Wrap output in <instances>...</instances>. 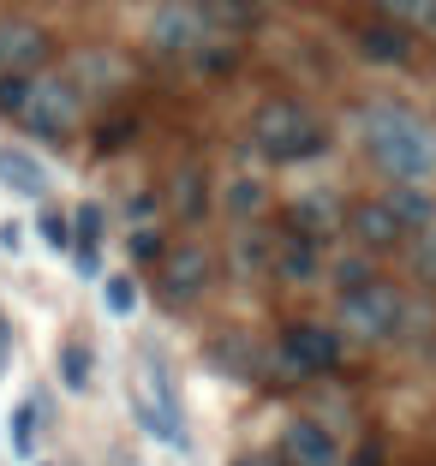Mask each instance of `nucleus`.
I'll return each mask as SVG.
<instances>
[{
    "mask_svg": "<svg viewBox=\"0 0 436 466\" xmlns=\"http://www.w3.org/2000/svg\"><path fill=\"white\" fill-rule=\"evenodd\" d=\"M389 25H412V30H436V0H382Z\"/></svg>",
    "mask_w": 436,
    "mask_h": 466,
    "instance_id": "22",
    "label": "nucleus"
},
{
    "mask_svg": "<svg viewBox=\"0 0 436 466\" xmlns=\"http://www.w3.org/2000/svg\"><path fill=\"white\" fill-rule=\"evenodd\" d=\"M48 36L30 18H0V72H42Z\"/></svg>",
    "mask_w": 436,
    "mask_h": 466,
    "instance_id": "11",
    "label": "nucleus"
},
{
    "mask_svg": "<svg viewBox=\"0 0 436 466\" xmlns=\"http://www.w3.org/2000/svg\"><path fill=\"white\" fill-rule=\"evenodd\" d=\"M365 156L377 162V174H389L395 186H431L436 179V126L424 114L401 108V102H377L359 120Z\"/></svg>",
    "mask_w": 436,
    "mask_h": 466,
    "instance_id": "1",
    "label": "nucleus"
},
{
    "mask_svg": "<svg viewBox=\"0 0 436 466\" xmlns=\"http://www.w3.org/2000/svg\"><path fill=\"white\" fill-rule=\"evenodd\" d=\"M275 263V239L263 228H239L233 233V269L239 275H263Z\"/></svg>",
    "mask_w": 436,
    "mask_h": 466,
    "instance_id": "14",
    "label": "nucleus"
},
{
    "mask_svg": "<svg viewBox=\"0 0 436 466\" xmlns=\"http://www.w3.org/2000/svg\"><path fill=\"white\" fill-rule=\"evenodd\" d=\"M0 365H6V323H0Z\"/></svg>",
    "mask_w": 436,
    "mask_h": 466,
    "instance_id": "30",
    "label": "nucleus"
},
{
    "mask_svg": "<svg viewBox=\"0 0 436 466\" xmlns=\"http://www.w3.org/2000/svg\"><path fill=\"white\" fill-rule=\"evenodd\" d=\"M353 228H359V239H365L370 251H377V246H395V239H401L395 216H389L382 204H359V209H353Z\"/></svg>",
    "mask_w": 436,
    "mask_h": 466,
    "instance_id": "16",
    "label": "nucleus"
},
{
    "mask_svg": "<svg viewBox=\"0 0 436 466\" xmlns=\"http://www.w3.org/2000/svg\"><path fill=\"white\" fill-rule=\"evenodd\" d=\"M72 78H78V84H90V90H120V84H126V66H120L114 55H78Z\"/></svg>",
    "mask_w": 436,
    "mask_h": 466,
    "instance_id": "17",
    "label": "nucleus"
},
{
    "mask_svg": "<svg viewBox=\"0 0 436 466\" xmlns=\"http://www.w3.org/2000/svg\"><path fill=\"white\" fill-rule=\"evenodd\" d=\"M48 186H55V174H48V162H42L36 150H25V144H0V192L18 198V204H42Z\"/></svg>",
    "mask_w": 436,
    "mask_h": 466,
    "instance_id": "9",
    "label": "nucleus"
},
{
    "mask_svg": "<svg viewBox=\"0 0 436 466\" xmlns=\"http://www.w3.org/2000/svg\"><path fill=\"white\" fill-rule=\"evenodd\" d=\"M60 383H66L72 395H84V389H90V347H84V341H66V347H60Z\"/></svg>",
    "mask_w": 436,
    "mask_h": 466,
    "instance_id": "21",
    "label": "nucleus"
},
{
    "mask_svg": "<svg viewBox=\"0 0 436 466\" xmlns=\"http://www.w3.org/2000/svg\"><path fill=\"white\" fill-rule=\"evenodd\" d=\"M0 108L18 114V126H30L36 137H72L84 102L55 72H0Z\"/></svg>",
    "mask_w": 436,
    "mask_h": 466,
    "instance_id": "2",
    "label": "nucleus"
},
{
    "mask_svg": "<svg viewBox=\"0 0 436 466\" xmlns=\"http://www.w3.org/2000/svg\"><path fill=\"white\" fill-rule=\"evenodd\" d=\"M382 209L395 216V228H401V233H419V228H431V221H436V198H431V186H395V192L382 198Z\"/></svg>",
    "mask_w": 436,
    "mask_h": 466,
    "instance_id": "13",
    "label": "nucleus"
},
{
    "mask_svg": "<svg viewBox=\"0 0 436 466\" xmlns=\"http://www.w3.org/2000/svg\"><path fill=\"white\" fill-rule=\"evenodd\" d=\"M102 204H78V216H72V263H78L84 275H102Z\"/></svg>",
    "mask_w": 436,
    "mask_h": 466,
    "instance_id": "12",
    "label": "nucleus"
},
{
    "mask_svg": "<svg viewBox=\"0 0 436 466\" xmlns=\"http://www.w3.org/2000/svg\"><path fill=\"white\" fill-rule=\"evenodd\" d=\"M102 311H108V317H132L137 311V281L126 269L102 275Z\"/></svg>",
    "mask_w": 436,
    "mask_h": 466,
    "instance_id": "20",
    "label": "nucleus"
},
{
    "mask_svg": "<svg viewBox=\"0 0 436 466\" xmlns=\"http://www.w3.org/2000/svg\"><path fill=\"white\" fill-rule=\"evenodd\" d=\"M204 288H209V251H198V246H174L162 258V269H156V293L167 305L204 299Z\"/></svg>",
    "mask_w": 436,
    "mask_h": 466,
    "instance_id": "8",
    "label": "nucleus"
},
{
    "mask_svg": "<svg viewBox=\"0 0 436 466\" xmlns=\"http://www.w3.org/2000/svg\"><path fill=\"white\" fill-rule=\"evenodd\" d=\"M412 275L436 288V221H431V228H419V239H412Z\"/></svg>",
    "mask_w": 436,
    "mask_h": 466,
    "instance_id": "25",
    "label": "nucleus"
},
{
    "mask_svg": "<svg viewBox=\"0 0 436 466\" xmlns=\"http://www.w3.org/2000/svg\"><path fill=\"white\" fill-rule=\"evenodd\" d=\"M365 281H377V275H370V263H365V258H341V263H335V288H341V293L365 288Z\"/></svg>",
    "mask_w": 436,
    "mask_h": 466,
    "instance_id": "27",
    "label": "nucleus"
},
{
    "mask_svg": "<svg viewBox=\"0 0 436 466\" xmlns=\"http://www.w3.org/2000/svg\"><path fill=\"white\" fill-rule=\"evenodd\" d=\"M228 0H162L144 25L156 55H186V60H209L216 55V30L228 18H216Z\"/></svg>",
    "mask_w": 436,
    "mask_h": 466,
    "instance_id": "5",
    "label": "nucleus"
},
{
    "mask_svg": "<svg viewBox=\"0 0 436 466\" xmlns=\"http://www.w3.org/2000/svg\"><path fill=\"white\" fill-rule=\"evenodd\" d=\"M365 55H377V60H407V36H401L395 25H382V30H365Z\"/></svg>",
    "mask_w": 436,
    "mask_h": 466,
    "instance_id": "24",
    "label": "nucleus"
},
{
    "mask_svg": "<svg viewBox=\"0 0 436 466\" xmlns=\"http://www.w3.org/2000/svg\"><path fill=\"white\" fill-rule=\"evenodd\" d=\"M323 144H329V132L305 102H269V108H258V120H251V150L275 167L311 162V156H323Z\"/></svg>",
    "mask_w": 436,
    "mask_h": 466,
    "instance_id": "4",
    "label": "nucleus"
},
{
    "mask_svg": "<svg viewBox=\"0 0 436 466\" xmlns=\"http://www.w3.org/2000/svg\"><path fill=\"white\" fill-rule=\"evenodd\" d=\"M36 233H42V246H48V251H72V221L55 216V209H42V216H36Z\"/></svg>",
    "mask_w": 436,
    "mask_h": 466,
    "instance_id": "26",
    "label": "nucleus"
},
{
    "mask_svg": "<svg viewBox=\"0 0 436 466\" xmlns=\"http://www.w3.org/2000/svg\"><path fill=\"white\" fill-rule=\"evenodd\" d=\"M221 209H228V216H239V221L258 216V209H263V186H258L251 174H233L228 192H221Z\"/></svg>",
    "mask_w": 436,
    "mask_h": 466,
    "instance_id": "19",
    "label": "nucleus"
},
{
    "mask_svg": "<svg viewBox=\"0 0 436 466\" xmlns=\"http://www.w3.org/2000/svg\"><path fill=\"white\" fill-rule=\"evenodd\" d=\"M233 466H281V454H269V449H251V454H239Z\"/></svg>",
    "mask_w": 436,
    "mask_h": 466,
    "instance_id": "29",
    "label": "nucleus"
},
{
    "mask_svg": "<svg viewBox=\"0 0 436 466\" xmlns=\"http://www.w3.org/2000/svg\"><path fill=\"white\" fill-rule=\"evenodd\" d=\"M281 359L287 370H299V377H323V370L341 365V335L323 329V323H293L281 335Z\"/></svg>",
    "mask_w": 436,
    "mask_h": 466,
    "instance_id": "7",
    "label": "nucleus"
},
{
    "mask_svg": "<svg viewBox=\"0 0 436 466\" xmlns=\"http://www.w3.org/2000/svg\"><path fill=\"white\" fill-rule=\"evenodd\" d=\"M0 251H6V258L25 251V228H18V221H0Z\"/></svg>",
    "mask_w": 436,
    "mask_h": 466,
    "instance_id": "28",
    "label": "nucleus"
},
{
    "mask_svg": "<svg viewBox=\"0 0 436 466\" xmlns=\"http://www.w3.org/2000/svg\"><path fill=\"white\" fill-rule=\"evenodd\" d=\"M281 466H341V449L317 419H293L281 431Z\"/></svg>",
    "mask_w": 436,
    "mask_h": 466,
    "instance_id": "10",
    "label": "nucleus"
},
{
    "mask_svg": "<svg viewBox=\"0 0 436 466\" xmlns=\"http://www.w3.org/2000/svg\"><path fill=\"white\" fill-rule=\"evenodd\" d=\"M132 412L144 425V437H156L162 449H186V400H179L174 365L156 347H144L132 359Z\"/></svg>",
    "mask_w": 436,
    "mask_h": 466,
    "instance_id": "3",
    "label": "nucleus"
},
{
    "mask_svg": "<svg viewBox=\"0 0 436 466\" xmlns=\"http://www.w3.org/2000/svg\"><path fill=\"white\" fill-rule=\"evenodd\" d=\"M36 425H42V400H18L13 419H6V442H13V454L36 449Z\"/></svg>",
    "mask_w": 436,
    "mask_h": 466,
    "instance_id": "18",
    "label": "nucleus"
},
{
    "mask_svg": "<svg viewBox=\"0 0 436 466\" xmlns=\"http://www.w3.org/2000/svg\"><path fill=\"white\" fill-rule=\"evenodd\" d=\"M174 209H179V216H204V179H198V174H191V167H179V179H174Z\"/></svg>",
    "mask_w": 436,
    "mask_h": 466,
    "instance_id": "23",
    "label": "nucleus"
},
{
    "mask_svg": "<svg viewBox=\"0 0 436 466\" xmlns=\"http://www.w3.org/2000/svg\"><path fill=\"white\" fill-rule=\"evenodd\" d=\"M275 269H281L287 281H311L317 275V239H305V233L281 239V246H275Z\"/></svg>",
    "mask_w": 436,
    "mask_h": 466,
    "instance_id": "15",
    "label": "nucleus"
},
{
    "mask_svg": "<svg viewBox=\"0 0 436 466\" xmlns=\"http://www.w3.org/2000/svg\"><path fill=\"white\" fill-rule=\"evenodd\" d=\"M341 329L365 347H382L407 329V299H401L389 281H365V288L341 293Z\"/></svg>",
    "mask_w": 436,
    "mask_h": 466,
    "instance_id": "6",
    "label": "nucleus"
}]
</instances>
